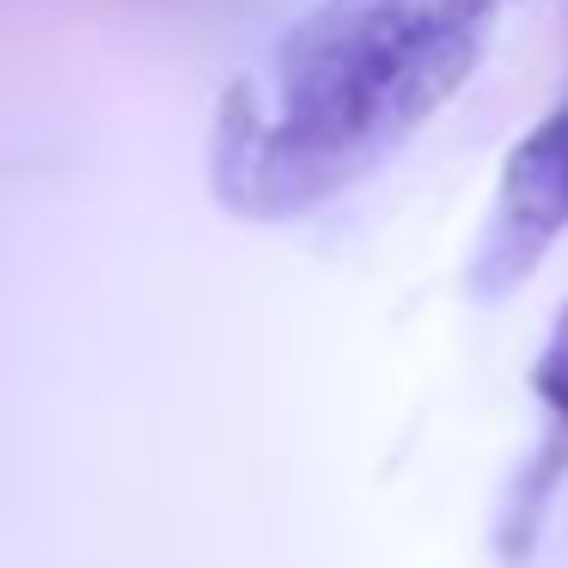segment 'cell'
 <instances>
[{"label": "cell", "mask_w": 568, "mask_h": 568, "mask_svg": "<svg viewBox=\"0 0 568 568\" xmlns=\"http://www.w3.org/2000/svg\"><path fill=\"white\" fill-rule=\"evenodd\" d=\"M495 26L501 0L306 7L221 104V196L257 221L343 196L470 87Z\"/></svg>", "instance_id": "1"}, {"label": "cell", "mask_w": 568, "mask_h": 568, "mask_svg": "<svg viewBox=\"0 0 568 568\" xmlns=\"http://www.w3.org/2000/svg\"><path fill=\"white\" fill-rule=\"evenodd\" d=\"M568 233V92L507 148L489 196V221L470 251V294L507 300L538 275Z\"/></svg>", "instance_id": "2"}, {"label": "cell", "mask_w": 568, "mask_h": 568, "mask_svg": "<svg viewBox=\"0 0 568 568\" xmlns=\"http://www.w3.org/2000/svg\"><path fill=\"white\" fill-rule=\"evenodd\" d=\"M531 404H538V440H531L526 465L514 470V489L495 514V556L507 568H526L538 556V538L568 489V300L556 306L544 348L531 361Z\"/></svg>", "instance_id": "3"}, {"label": "cell", "mask_w": 568, "mask_h": 568, "mask_svg": "<svg viewBox=\"0 0 568 568\" xmlns=\"http://www.w3.org/2000/svg\"><path fill=\"white\" fill-rule=\"evenodd\" d=\"M501 7H514V0H501Z\"/></svg>", "instance_id": "4"}]
</instances>
